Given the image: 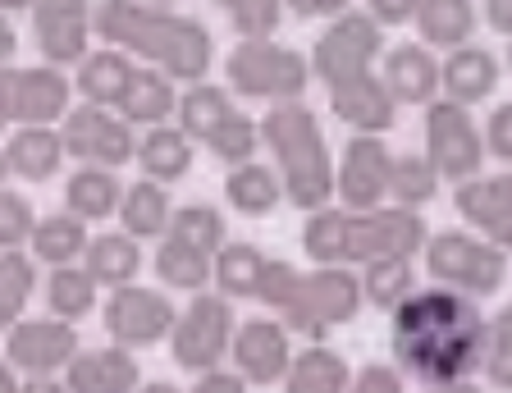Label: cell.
<instances>
[{"mask_svg":"<svg viewBox=\"0 0 512 393\" xmlns=\"http://www.w3.org/2000/svg\"><path fill=\"white\" fill-rule=\"evenodd\" d=\"M485 343H490V316H480V302L458 288L430 284L389 316V348L407 380L453 384L476 380L485 371Z\"/></svg>","mask_w":512,"mask_h":393,"instance_id":"6da1fadb","label":"cell"},{"mask_svg":"<svg viewBox=\"0 0 512 393\" xmlns=\"http://www.w3.org/2000/svg\"><path fill=\"white\" fill-rule=\"evenodd\" d=\"M96 37L138 64L165 69L174 83H206L215 69V37L202 19L147 0H96Z\"/></svg>","mask_w":512,"mask_h":393,"instance_id":"7a4b0ae2","label":"cell"},{"mask_svg":"<svg viewBox=\"0 0 512 393\" xmlns=\"http://www.w3.org/2000/svg\"><path fill=\"white\" fill-rule=\"evenodd\" d=\"M430 243V224L421 211L407 206H380V211H348V206H325L311 211L302 224V252L311 266H352L380 256H421Z\"/></svg>","mask_w":512,"mask_h":393,"instance_id":"3957f363","label":"cell"},{"mask_svg":"<svg viewBox=\"0 0 512 393\" xmlns=\"http://www.w3.org/2000/svg\"><path fill=\"white\" fill-rule=\"evenodd\" d=\"M261 138H266L270 165L279 170L288 192V206L298 211H325L339 197V160H334L320 115L307 101H284L261 115Z\"/></svg>","mask_w":512,"mask_h":393,"instance_id":"277c9868","label":"cell"},{"mask_svg":"<svg viewBox=\"0 0 512 393\" xmlns=\"http://www.w3.org/2000/svg\"><path fill=\"white\" fill-rule=\"evenodd\" d=\"M311 55L284 46L279 37H243L224 55V87L243 101H302L311 87Z\"/></svg>","mask_w":512,"mask_h":393,"instance_id":"5b68a950","label":"cell"},{"mask_svg":"<svg viewBox=\"0 0 512 393\" xmlns=\"http://www.w3.org/2000/svg\"><path fill=\"white\" fill-rule=\"evenodd\" d=\"M421 270L430 275V284L458 288L467 298L485 302L508 279V252L485 243L471 229H439V234H430L426 252H421Z\"/></svg>","mask_w":512,"mask_h":393,"instance_id":"8992f818","label":"cell"},{"mask_svg":"<svg viewBox=\"0 0 512 393\" xmlns=\"http://www.w3.org/2000/svg\"><path fill=\"white\" fill-rule=\"evenodd\" d=\"M78 87L55 64H5L0 69V119L5 128H60L74 115Z\"/></svg>","mask_w":512,"mask_h":393,"instance_id":"52a82bcc","label":"cell"},{"mask_svg":"<svg viewBox=\"0 0 512 393\" xmlns=\"http://www.w3.org/2000/svg\"><path fill=\"white\" fill-rule=\"evenodd\" d=\"M238 325L243 320L234 316V302L224 298V293H215V288L188 298V307L179 311V325H174V339H170L174 366L192 375L220 371L229 362V352H234Z\"/></svg>","mask_w":512,"mask_h":393,"instance_id":"ba28073f","label":"cell"},{"mask_svg":"<svg viewBox=\"0 0 512 393\" xmlns=\"http://www.w3.org/2000/svg\"><path fill=\"white\" fill-rule=\"evenodd\" d=\"M366 293H362V270L352 266H311L302 275V293L298 302L288 307L284 325L293 339H307V343H320L330 330L357 320L362 311Z\"/></svg>","mask_w":512,"mask_h":393,"instance_id":"9c48e42d","label":"cell"},{"mask_svg":"<svg viewBox=\"0 0 512 393\" xmlns=\"http://www.w3.org/2000/svg\"><path fill=\"white\" fill-rule=\"evenodd\" d=\"M179 302L170 298V288H151V284H124L110 288L106 302H101V325H106V339L119 343L128 352H147L156 343L174 339V325H179Z\"/></svg>","mask_w":512,"mask_h":393,"instance_id":"30bf717a","label":"cell"},{"mask_svg":"<svg viewBox=\"0 0 512 393\" xmlns=\"http://www.w3.org/2000/svg\"><path fill=\"white\" fill-rule=\"evenodd\" d=\"M384 51H389V42H384L380 23L366 10H348L343 19L325 23L320 37L311 42V74L330 92L334 83H348V78H357V74L380 69Z\"/></svg>","mask_w":512,"mask_h":393,"instance_id":"8fae6325","label":"cell"},{"mask_svg":"<svg viewBox=\"0 0 512 393\" xmlns=\"http://www.w3.org/2000/svg\"><path fill=\"white\" fill-rule=\"evenodd\" d=\"M421 142H426V156L435 160V170L444 174V183H467L480 174V165H485V124H476V115H471L467 106H458V101H448V96H439L435 106H426V115H421Z\"/></svg>","mask_w":512,"mask_h":393,"instance_id":"7c38bea8","label":"cell"},{"mask_svg":"<svg viewBox=\"0 0 512 393\" xmlns=\"http://www.w3.org/2000/svg\"><path fill=\"white\" fill-rule=\"evenodd\" d=\"M60 133H64V147H69V160H78V165H101V170L138 165L142 128H133L119 110L78 101L74 115L60 124Z\"/></svg>","mask_w":512,"mask_h":393,"instance_id":"4fadbf2b","label":"cell"},{"mask_svg":"<svg viewBox=\"0 0 512 393\" xmlns=\"http://www.w3.org/2000/svg\"><path fill=\"white\" fill-rule=\"evenodd\" d=\"M78 352H83V343H78V325H69V320L23 316L19 325L5 330V366H14V371L28 375V380L64 375L69 366H74Z\"/></svg>","mask_w":512,"mask_h":393,"instance_id":"5bb4252c","label":"cell"},{"mask_svg":"<svg viewBox=\"0 0 512 393\" xmlns=\"http://www.w3.org/2000/svg\"><path fill=\"white\" fill-rule=\"evenodd\" d=\"M96 0H37L32 10V42L42 64H83L96 51Z\"/></svg>","mask_w":512,"mask_h":393,"instance_id":"9a60e30c","label":"cell"},{"mask_svg":"<svg viewBox=\"0 0 512 393\" xmlns=\"http://www.w3.org/2000/svg\"><path fill=\"white\" fill-rule=\"evenodd\" d=\"M394 165H398V156L389 151L384 138L352 133L339 156V197H334V202L348 206V211H380V206H389Z\"/></svg>","mask_w":512,"mask_h":393,"instance_id":"2e32d148","label":"cell"},{"mask_svg":"<svg viewBox=\"0 0 512 393\" xmlns=\"http://www.w3.org/2000/svg\"><path fill=\"white\" fill-rule=\"evenodd\" d=\"M293 334H288L284 320L275 316H252L238 325L234 352H229V366L243 375L252 389H270V384H284L288 366H293Z\"/></svg>","mask_w":512,"mask_h":393,"instance_id":"e0dca14e","label":"cell"},{"mask_svg":"<svg viewBox=\"0 0 512 393\" xmlns=\"http://www.w3.org/2000/svg\"><path fill=\"white\" fill-rule=\"evenodd\" d=\"M453 211L462 215L471 234L512 252V170L508 174H476L453 188Z\"/></svg>","mask_w":512,"mask_h":393,"instance_id":"ac0fdd59","label":"cell"},{"mask_svg":"<svg viewBox=\"0 0 512 393\" xmlns=\"http://www.w3.org/2000/svg\"><path fill=\"white\" fill-rule=\"evenodd\" d=\"M380 78L389 83L398 106H435L444 92V55L430 51L426 42H398L384 51Z\"/></svg>","mask_w":512,"mask_h":393,"instance_id":"d6986e66","label":"cell"},{"mask_svg":"<svg viewBox=\"0 0 512 393\" xmlns=\"http://www.w3.org/2000/svg\"><path fill=\"white\" fill-rule=\"evenodd\" d=\"M330 110L339 124H348L352 133H362V138H384L389 128L398 124V101L389 92V83L380 78V69L371 74H357L348 83H334L330 87Z\"/></svg>","mask_w":512,"mask_h":393,"instance_id":"ffe728a7","label":"cell"},{"mask_svg":"<svg viewBox=\"0 0 512 393\" xmlns=\"http://www.w3.org/2000/svg\"><path fill=\"white\" fill-rule=\"evenodd\" d=\"M69 160V147H64L60 128H10L5 133V151H0V165L14 183H32L42 188L55 174L64 170Z\"/></svg>","mask_w":512,"mask_h":393,"instance_id":"44dd1931","label":"cell"},{"mask_svg":"<svg viewBox=\"0 0 512 393\" xmlns=\"http://www.w3.org/2000/svg\"><path fill=\"white\" fill-rule=\"evenodd\" d=\"M69 393H138L142 384V366L138 357L119 343H101V348H83L74 357V366L64 371Z\"/></svg>","mask_w":512,"mask_h":393,"instance_id":"7402d4cb","label":"cell"},{"mask_svg":"<svg viewBox=\"0 0 512 393\" xmlns=\"http://www.w3.org/2000/svg\"><path fill=\"white\" fill-rule=\"evenodd\" d=\"M138 69H142V64L133 60L128 51L101 42L74 69V87H78V96H83L87 106L119 110V106H124V96H128V87H133V78H138Z\"/></svg>","mask_w":512,"mask_h":393,"instance_id":"603a6c76","label":"cell"},{"mask_svg":"<svg viewBox=\"0 0 512 393\" xmlns=\"http://www.w3.org/2000/svg\"><path fill=\"white\" fill-rule=\"evenodd\" d=\"M499 78H503V60L480 42H467L458 51L444 55V96L458 101V106H480L499 92Z\"/></svg>","mask_w":512,"mask_h":393,"instance_id":"cb8c5ba5","label":"cell"},{"mask_svg":"<svg viewBox=\"0 0 512 393\" xmlns=\"http://www.w3.org/2000/svg\"><path fill=\"white\" fill-rule=\"evenodd\" d=\"M124 192H128V183L119 179V170L74 165L69 179H64V211H74L78 220H87V224H101V220H110V215L119 220Z\"/></svg>","mask_w":512,"mask_h":393,"instance_id":"d4e9b609","label":"cell"},{"mask_svg":"<svg viewBox=\"0 0 512 393\" xmlns=\"http://www.w3.org/2000/svg\"><path fill=\"white\" fill-rule=\"evenodd\" d=\"M174 215H179V206H174L170 188L156 179H138V183H128V192H124L119 229L133 234L138 243H160V238H170Z\"/></svg>","mask_w":512,"mask_h":393,"instance_id":"484cf974","label":"cell"},{"mask_svg":"<svg viewBox=\"0 0 512 393\" xmlns=\"http://www.w3.org/2000/svg\"><path fill=\"white\" fill-rule=\"evenodd\" d=\"M179 101H183V83H174L165 69L142 64L133 87H128V96H124V106H119V115L147 133V128L174 124V119H179Z\"/></svg>","mask_w":512,"mask_h":393,"instance_id":"4316f807","label":"cell"},{"mask_svg":"<svg viewBox=\"0 0 512 393\" xmlns=\"http://www.w3.org/2000/svg\"><path fill=\"white\" fill-rule=\"evenodd\" d=\"M151 270H156L160 288H170V293H206L215 284V256L202 252V247H192L188 238L170 234L156 243V256H151Z\"/></svg>","mask_w":512,"mask_h":393,"instance_id":"83f0119b","label":"cell"},{"mask_svg":"<svg viewBox=\"0 0 512 393\" xmlns=\"http://www.w3.org/2000/svg\"><path fill=\"white\" fill-rule=\"evenodd\" d=\"M480 23L476 0H416V42H426L430 51L448 55L471 42V32Z\"/></svg>","mask_w":512,"mask_h":393,"instance_id":"f1b7e54d","label":"cell"},{"mask_svg":"<svg viewBox=\"0 0 512 393\" xmlns=\"http://www.w3.org/2000/svg\"><path fill=\"white\" fill-rule=\"evenodd\" d=\"M197 165V142L183 133L179 124H160L142 133V147H138V170L142 179H156L165 188L183 183Z\"/></svg>","mask_w":512,"mask_h":393,"instance_id":"f546056e","label":"cell"},{"mask_svg":"<svg viewBox=\"0 0 512 393\" xmlns=\"http://www.w3.org/2000/svg\"><path fill=\"white\" fill-rule=\"evenodd\" d=\"M224 202L247 220H266L288 202V192L270 160H252V165H238L224 174Z\"/></svg>","mask_w":512,"mask_h":393,"instance_id":"4dcf8cb0","label":"cell"},{"mask_svg":"<svg viewBox=\"0 0 512 393\" xmlns=\"http://www.w3.org/2000/svg\"><path fill=\"white\" fill-rule=\"evenodd\" d=\"M352 366L339 348L330 343H307V348L293 357L279 393H348L352 389Z\"/></svg>","mask_w":512,"mask_h":393,"instance_id":"1f68e13d","label":"cell"},{"mask_svg":"<svg viewBox=\"0 0 512 393\" xmlns=\"http://www.w3.org/2000/svg\"><path fill=\"white\" fill-rule=\"evenodd\" d=\"M28 247L46 270L83 266L87 247H92V224L78 220L74 211H51V215H42V224H37V234H32Z\"/></svg>","mask_w":512,"mask_h":393,"instance_id":"d6a6232c","label":"cell"},{"mask_svg":"<svg viewBox=\"0 0 512 393\" xmlns=\"http://www.w3.org/2000/svg\"><path fill=\"white\" fill-rule=\"evenodd\" d=\"M83 266L92 270V279L101 288H124V284H138V270H142V243L124 229H106V234H92V247H87Z\"/></svg>","mask_w":512,"mask_h":393,"instance_id":"836d02e7","label":"cell"},{"mask_svg":"<svg viewBox=\"0 0 512 393\" xmlns=\"http://www.w3.org/2000/svg\"><path fill=\"white\" fill-rule=\"evenodd\" d=\"M46 311H51L55 320H69V325H78V320H87L92 311H101V284L92 279V270L87 266H55L46 270Z\"/></svg>","mask_w":512,"mask_h":393,"instance_id":"e575fe53","label":"cell"},{"mask_svg":"<svg viewBox=\"0 0 512 393\" xmlns=\"http://www.w3.org/2000/svg\"><path fill=\"white\" fill-rule=\"evenodd\" d=\"M266 266H270V256L261 247L234 238V243L215 256V293H224L229 302H256Z\"/></svg>","mask_w":512,"mask_h":393,"instance_id":"d590c367","label":"cell"},{"mask_svg":"<svg viewBox=\"0 0 512 393\" xmlns=\"http://www.w3.org/2000/svg\"><path fill=\"white\" fill-rule=\"evenodd\" d=\"M234 110H238L234 92H229L224 83H211V78H206V83L183 87L179 119H174V124H179L192 142H202V147H206V142H211V133H215V128H220L229 115H234Z\"/></svg>","mask_w":512,"mask_h":393,"instance_id":"8d00e7d4","label":"cell"},{"mask_svg":"<svg viewBox=\"0 0 512 393\" xmlns=\"http://www.w3.org/2000/svg\"><path fill=\"white\" fill-rule=\"evenodd\" d=\"M416 256H380V261H366L362 266V293L366 307L394 316L407 298L416 293Z\"/></svg>","mask_w":512,"mask_h":393,"instance_id":"74e56055","label":"cell"},{"mask_svg":"<svg viewBox=\"0 0 512 393\" xmlns=\"http://www.w3.org/2000/svg\"><path fill=\"white\" fill-rule=\"evenodd\" d=\"M37 288H46L42 261H37V256L23 252V247L0 252V325H5V330L23 320V311H28Z\"/></svg>","mask_w":512,"mask_h":393,"instance_id":"f35d334b","label":"cell"},{"mask_svg":"<svg viewBox=\"0 0 512 393\" xmlns=\"http://www.w3.org/2000/svg\"><path fill=\"white\" fill-rule=\"evenodd\" d=\"M439 188H444V174L435 170V160H430L426 151H407V156H398L394 192H389V202L394 206L421 211V206H430L439 197Z\"/></svg>","mask_w":512,"mask_h":393,"instance_id":"ab89813d","label":"cell"},{"mask_svg":"<svg viewBox=\"0 0 512 393\" xmlns=\"http://www.w3.org/2000/svg\"><path fill=\"white\" fill-rule=\"evenodd\" d=\"M261 147H266V138H261V119H252L247 110H234V115L211 133V142H206V151H211L220 165H229V170L252 165Z\"/></svg>","mask_w":512,"mask_h":393,"instance_id":"60d3db41","label":"cell"},{"mask_svg":"<svg viewBox=\"0 0 512 393\" xmlns=\"http://www.w3.org/2000/svg\"><path fill=\"white\" fill-rule=\"evenodd\" d=\"M170 234L188 238L192 247H202V252H211V256H220L224 247L234 243V238H229V220H224V211H220V206H211V202H188V206H179V215H174V229H170Z\"/></svg>","mask_w":512,"mask_h":393,"instance_id":"b9f144b4","label":"cell"},{"mask_svg":"<svg viewBox=\"0 0 512 393\" xmlns=\"http://www.w3.org/2000/svg\"><path fill=\"white\" fill-rule=\"evenodd\" d=\"M215 10L224 14V23L243 37H275L279 23H284V0H211Z\"/></svg>","mask_w":512,"mask_h":393,"instance_id":"7bdbcfd3","label":"cell"},{"mask_svg":"<svg viewBox=\"0 0 512 393\" xmlns=\"http://www.w3.org/2000/svg\"><path fill=\"white\" fill-rule=\"evenodd\" d=\"M485 384L512 393V302H503L490 316V343H485Z\"/></svg>","mask_w":512,"mask_h":393,"instance_id":"ee69618b","label":"cell"},{"mask_svg":"<svg viewBox=\"0 0 512 393\" xmlns=\"http://www.w3.org/2000/svg\"><path fill=\"white\" fill-rule=\"evenodd\" d=\"M302 275L307 270H298L293 261H284V256H270V266H266V279H261V293H256V302L270 311L275 320L288 316V307L298 302L302 293Z\"/></svg>","mask_w":512,"mask_h":393,"instance_id":"f6af8a7d","label":"cell"},{"mask_svg":"<svg viewBox=\"0 0 512 393\" xmlns=\"http://www.w3.org/2000/svg\"><path fill=\"white\" fill-rule=\"evenodd\" d=\"M37 224H42V215L32 211V202L10 183V188L0 192V247L5 252L10 247H28L32 234H37Z\"/></svg>","mask_w":512,"mask_h":393,"instance_id":"bcb514c9","label":"cell"},{"mask_svg":"<svg viewBox=\"0 0 512 393\" xmlns=\"http://www.w3.org/2000/svg\"><path fill=\"white\" fill-rule=\"evenodd\" d=\"M485 151L503 165H512V101H499L485 119Z\"/></svg>","mask_w":512,"mask_h":393,"instance_id":"7dc6e473","label":"cell"},{"mask_svg":"<svg viewBox=\"0 0 512 393\" xmlns=\"http://www.w3.org/2000/svg\"><path fill=\"white\" fill-rule=\"evenodd\" d=\"M348 393H407V375L398 371V366L371 362V366H362V371L352 375Z\"/></svg>","mask_w":512,"mask_h":393,"instance_id":"c3c4849f","label":"cell"},{"mask_svg":"<svg viewBox=\"0 0 512 393\" xmlns=\"http://www.w3.org/2000/svg\"><path fill=\"white\" fill-rule=\"evenodd\" d=\"M284 10L307 23H334L348 10H357V0H284Z\"/></svg>","mask_w":512,"mask_h":393,"instance_id":"681fc988","label":"cell"},{"mask_svg":"<svg viewBox=\"0 0 512 393\" xmlns=\"http://www.w3.org/2000/svg\"><path fill=\"white\" fill-rule=\"evenodd\" d=\"M362 10L380 28H407V23H416V0H366Z\"/></svg>","mask_w":512,"mask_h":393,"instance_id":"f907efd6","label":"cell"},{"mask_svg":"<svg viewBox=\"0 0 512 393\" xmlns=\"http://www.w3.org/2000/svg\"><path fill=\"white\" fill-rule=\"evenodd\" d=\"M188 393H252V384L234 371V366H220V371H206L192 380Z\"/></svg>","mask_w":512,"mask_h":393,"instance_id":"816d5d0a","label":"cell"},{"mask_svg":"<svg viewBox=\"0 0 512 393\" xmlns=\"http://www.w3.org/2000/svg\"><path fill=\"white\" fill-rule=\"evenodd\" d=\"M480 14H485V23H490L499 37L512 42V0H480Z\"/></svg>","mask_w":512,"mask_h":393,"instance_id":"f5cc1de1","label":"cell"},{"mask_svg":"<svg viewBox=\"0 0 512 393\" xmlns=\"http://www.w3.org/2000/svg\"><path fill=\"white\" fill-rule=\"evenodd\" d=\"M14 55H19V28H14V19H5L0 23V69H5V64H19Z\"/></svg>","mask_w":512,"mask_h":393,"instance_id":"db71d44e","label":"cell"},{"mask_svg":"<svg viewBox=\"0 0 512 393\" xmlns=\"http://www.w3.org/2000/svg\"><path fill=\"white\" fill-rule=\"evenodd\" d=\"M19 393H69V384H64V375H42V380H28V375H23Z\"/></svg>","mask_w":512,"mask_h":393,"instance_id":"11a10c76","label":"cell"},{"mask_svg":"<svg viewBox=\"0 0 512 393\" xmlns=\"http://www.w3.org/2000/svg\"><path fill=\"white\" fill-rule=\"evenodd\" d=\"M32 10H37V0H0V14H5V19H19V14L32 19Z\"/></svg>","mask_w":512,"mask_h":393,"instance_id":"9f6ffc18","label":"cell"},{"mask_svg":"<svg viewBox=\"0 0 512 393\" xmlns=\"http://www.w3.org/2000/svg\"><path fill=\"white\" fill-rule=\"evenodd\" d=\"M426 393H485L476 380H453V384H435V389H426Z\"/></svg>","mask_w":512,"mask_h":393,"instance_id":"6f0895ef","label":"cell"},{"mask_svg":"<svg viewBox=\"0 0 512 393\" xmlns=\"http://www.w3.org/2000/svg\"><path fill=\"white\" fill-rule=\"evenodd\" d=\"M23 389V375L14 371V366H5V371H0V393H19Z\"/></svg>","mask_w":512,"mask_h":393,"instance_id":"680465c9","label":"cell"},{"mask_svg":"<svg viewBox=\"0 0 512 393\" xmlns=\"http://www.w3.org/2000/svg\"><path fill=\"white\" fill-rule=\"evenodd\" d=\"M138 393H188V389H179V384H170V380H147Z\"/></svg>","mask_w":512,"mask_h":393,"instance_id":"91938a15","label":"cell"},{"mask_svg":"<svg viewBox=\"0 0 512 393\" xmlns=\"http://www.w3.org/2000/svg\"><path fill=\"white\" fill-rule=\"evenodd\" d=\"M147 5H170V10H179L183 0H147Z\"/></svg>","mask_w":512,"mask_h":393,"instance_id":"94428289","label":"cell"},{"mask_svg":"<svg viewBox=\"0 0 512 393\" xmlns=\"http://www.w3.org/2000/svg\"><path fill=\"white\" fill-rule=\"evenodd\" d=\"M503 64H508V74H512V42H508V55H503Z\"/></svg>","mask_w":512,"mask_h":393,"instance_id":"6125c7cd","label":"cell"}]
</instances>
